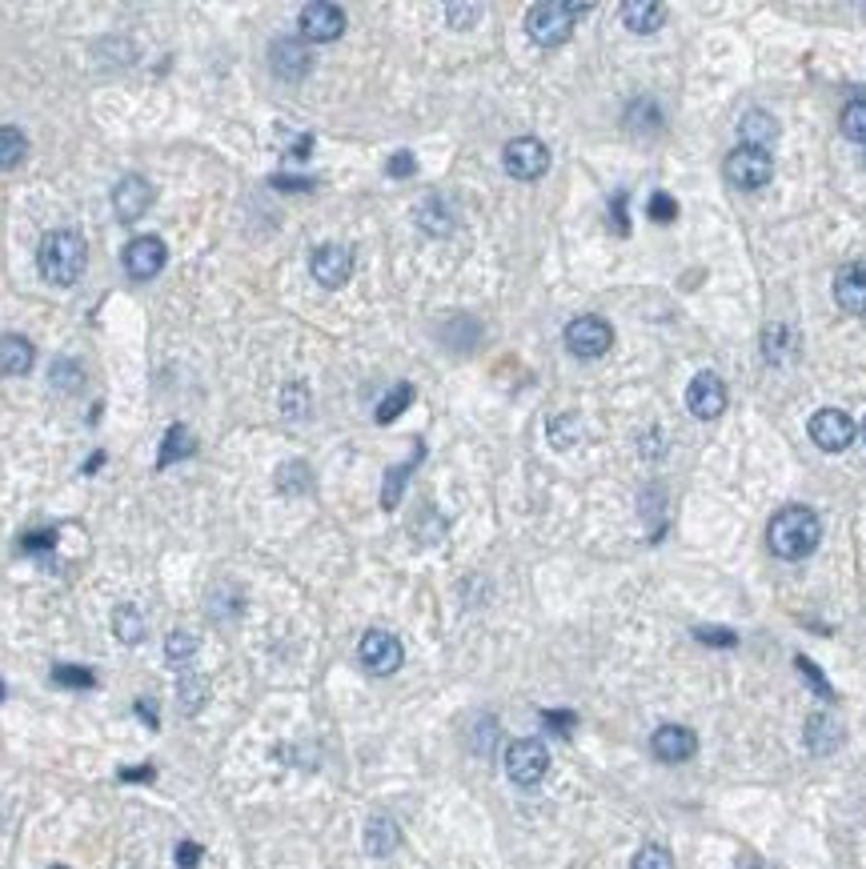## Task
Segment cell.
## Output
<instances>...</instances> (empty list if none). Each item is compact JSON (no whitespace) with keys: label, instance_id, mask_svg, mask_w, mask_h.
<instances>
[{"label":"cell","instance_id":"obj_1","mask_svg":"<svg viewBox=\"0 0 866 869\" xmlns=\"http://www.w3.org/2000/svg\"><path fill=\"white\" fill-rule=\"evenodd\" d=\"M767 541H770V553H775V557H782V562H802V557H811V553L819 550V541H822L819 513H814V509H807V506L778 509L775 518H770Z\"/></svg>","mask_w":866,"mask_h":869},{"label":"cell","instance_id":"obj_2","mask_svg":"<svg viewBox=\"0 0 866 869\" xmlns=\"http://www.w3.org/2000/svg\"><path fill=\"white\" fill-rule=\"evenodd\" d=\"M85 261H89L85 237L73 229L45 232V241L36 249V269H41V276H45L48 285H73L85 273Z\"/></svg>","mask_w":866,"mask_h":869},{"label":"cell","instance_id":"obj_3","mask_svg":"<svg viewBox=\"0 0 866 869\" xmlns=\"http://www.w3.org/2000/svg\"><path fill=\"white\" fill-rule=\"evenodd\" d=\"M589 12V4H562V0H542L526 12V33L542 48H562L574 36V21Z\"/></svg>","mask_w":866,"mask_h":869},{"label":"cell","instance_id":"obj_4","mask_svg":"<svg viewBox=\"0 0 866 869\" xmlns=\"http://www.w3.org/2000/svg\"><path fill=\"white\" fill-rule=\"evenodd\" d=\"M722 173H726V181H730L734 188H762L770 176H775V156L762 153V149H746V144H738V149L726 156Z\"/></svg>","mask_w":866,"mask_h":869},{"label":"cell","instance_id":"obj_5","mask_svg":"<svg viewBox=\"0 0 866 869\" xmlns=\"http://www.w3.org/2000/svg\"><path fill=\"white\" fill-rule=\"evenodd\" d=\"M550 770V753L538 738H518L506 749V773L513 785H538Z\"/></svg>","mask_w":866,"mask_h":869},{"label":"cell","instance_id":"obj_6","mask_svg":"<svg viewBox=\"0 0 866 869\" xmlns=\"http://www.w3.org/2000/svg\"><path fill=\"white\" fill-rule=\"evenodd\" d=\"M501 165H506V173L513 181H538V176L550 173V149L538 137H518V141L506 144Z\"/></svg>","mask_w":866,"mask_h":869},{"label":"cell","instance_id":"obj_7","mask_svg":"<svg viewBox=\"0 0 866 869\" xmlns=\"http://www.w3.org/2000/svg\"><path fill=\"white\" fill-rule=\"evenodd\" d=\"M357 658L366 665L369 673H378V677H389V673L401 670V661H405V650H401V641L386 629H369L361 645H357Z\"/></svg>","mask_w":866,"mask_h":869},{"label":"cell","instance_id":"obj_8","mask_svg":"<svg viewBox=\"0 0 866 869\" xmlns=\"http://www.w3.org/2000/svg\"><path fill=\"white\" fill-rule=\"evenodd\" d=\"M614 345V329L602 317H577L566 325V349L582 361H594L602 352H610Z\"/></svg>","mask_w":866,"mask_h":869},{"label":"cell","instance_id":"obj_9","mask_svg":"<svg viewBox=\"0 0 866 869\" xmlns=\"http://www.w3.org/2000/svg\"><path fill=\"white\" fill-rule=\"evenodd\" d=\"M855 421L846 417L843 409H822L811 417V441L819 445L822 453H843L851 449V441H855Z\"/></svg>","mask_w":866,"mask_h":869},{"label":"cell","instance_id":"obj_10","mask_svg":"<svg viewBox=\"0 0 866 869\" xmlns=\"http://www.w3.org/2000/svg\"><path fill=\"white\" fill-rule=\"evenodd\" d=\"M310 273L317 285L325 289H342L349 276H354V253L345 245H317L310 257Z\"/></svg>","mask_w":866,"mask_h":869},{"label":"cell","instance_id":"obj_11","mask_svg":"<svg viewBox=\"0 0 866 869\" xmlns=\"http://www.w3.org/2000/svg\"><path fill=\"white\" fill-rule=\"evenodd\" d=\"M345 33V12L329 0H313L301 9V36L313 44H329Z\"/></svg>","mask_w":866,"mask_h":869},{"label":"cell","instance_id":"obj_12","mask_svg":"<svg viewBox=\"0 0 866 869\" xmlns=\"http://www.w3.org/2000/svg\"><path fill=\"white\" fill-rule=\"evenodd\" d=\"M153 185L144 181V176L129 173L117 181V188H112V209H117V220H141L144 213H149V205H153Z\"/></svg>","mask_w":866,"mask_h":869},{"label":"cell","instance_id":"obj_13","mask_svg":"<svg viewBox=\"0 0 866 869\" xmlns=\"http://www.w3.org/2000/svg\"><path fill=\"white\" fill-rule=\"evenodd\" d=\"M165 261H169V249L161 237H137V241H129V249H125V269H129L133 281H153V276L165 269Z\"/></svg>","mask_w":866,"mask_h":869},{"label":"cell","instance_id":"obj_14","mask_svg":"<svg viewBox=\"0 0 866 869\" xmlns=\"http://www.w3.org/2000/svg\"><path fill=\"white\" fill-rule=\"evenodd\" d=\"M686 405L690 413L699 421H714L726 409V385H722V377L714 373H699L694 381H690L686 389Z\"/></svg>","mask_w":866,"mask_h":869},{"label":"cell","instance_id":"obj_15","mask_svg":"<svg viewBox=\"0 0 866 869\" xmlns=\"http://www.w3.org/2000/svg\"><path fill=\"white\" fill-rule=\"evenodd\" d=\"M650 749H654L658 761L678 765V761H690L699 753V738H694V729H686V726H658L654 738H650Z\"/></svg>","mask_w":866,"mask_h":869},{"label":"cell","instance_id":"obj_16","mask_svg":"<svg viewBox=\"0 0 866 869\" xmlns=\"http://www.w3.org/2000/svg\"><path fill=\"white\" fill-rule=\"evenodd\" d=\"M269 65H273V73H278L281 80H305V73L313 68V53L305 48L301 41H289V36H281V41H273V48H269Z\"/></svg>","mask_w":866,"mask_h":869},{"label":"cell","instance_id":"obj_17","mask_svg":"<svg viewBox=\"0 0 866 869\" xmlns=\"http://www.w3.org/2000/svg\"><path fill=\"white\" fill-rule=\"evenodd\" d=\"M834 301L838 308L855 313V317H866V264H846L834 276Z\"/></svg>","mask_w":866,"mask_h":869},{"label":"cell","instance_id":"obj_18","mask_svg":"<svg viewBox=\"0 0 866 869\" xmlns=\"http://www.w3.org/2000/svg\"><path fill=\"white\" fill-rule=\"evenodd\" d=\"M838 746H843V726H838V717L826 714V709L807 717V749H811V753L826 758V753H834Z\"/></svg>","mask_w":866,"mask_h":869},{"label":"cell","instance_id":"obj_19","mask_svg":"<svg viewBox=\"0 0 866 869\" xmlns=\"http://www.w3.org/2000/svg\"><path fill=\"white\" fill-rule=\"evenodd\" d=\"M623 24L630 33L646 36V33H658L662 21H667V4H658V0H626L623 9Z\"/></svg>","mask_w":866,"mask_h":869},{"label":"cell","instance_id":"obj_20","mask_svg":"<svg viewBox=\"0 0 866 869\" xmlns=\"http://www.w3.org/2000/svg\"><path fill=\"white\" fill-rule=\"evenodd\" d=\"M33 361H36L33 341H24L17 333L0 337V377H24L33 369Z\"/></svg>","mask_w":866,"mask_h":869},{"label":"cell","instance_id":"obj_21","mask_svg":"<svg viewBox=\"0 0 866 869\" xmlns=\"http://www.w3.org/2000/svg\"><path fill=\"white\" fill-rule=\"evenodd\" d=\"M738 137H743V144L746 149H762L767 153L770 144H775V137H778V124H775V117H767V112H746L743 121H738Z\"/></svg>","mask_w":866,"mask_h":869},{"label":"cell","instance_id":"obj_22","mask_svg":"<svg viewBox=\"0 0 866 869\" xmlns=\"http://www.w3.org/2000/svg\"><path fill=\"white\" fill-rule=\"evenodd\" d=\"M794 352H799V337H794L790 325H770V329L762 333V357H767L770 365L794 361Z\"/></svg>","mask_w":866,"mask_h":869},{"label":"cell","instance_id":"obj_23","mask_svg":"<svg viewBox=\"0 0 866 869\" xmlns=\"http://www.w3.org/2000/svg\"><path fill=\"white\" fill-rule=\"evenodd\" d=\"M398 841H401V834H398V826H393L389 817H369L366 849L374 854V858H389V854L398 849Z\"/></svg>","mask_w":866,"mask_h":869},{"label":"cell","instance_id":"obj_24","mask_svg":"<svg viewBox=\"0 0 866 869\" xmlns=\"http://www.w3.org/2000/svg\"><path fill=\"white\" fill-rule=\"evenodd\" d=\"M197 449V441H193V433L185 430V425H173L165 437V445H161V457H156V469H169L173 461H181V457H190V453Z\"/></svg>","mask_w":866,"mask_h":869},{"label":"cell","instance_id":"obj_25","mask_svg":"<svg viewBox=\"0 0 866 869\" xmlns=\"http://www.w3.org/2000/svg\"><path fill=\"white\" fill-rule=\"evenodd\" d=\"M422 457H425V445H418V453H413V461L393 465V474L386 477V489H381V506H386V509H398L401 489H405V481H410V474H413V465L422 461Z\"/></svg>","mask_w":866,"mask_h":869},{"label":"cell","instance_id":"obj_26","mask_svg":"<svg viewBox=\"0 0 866 869\" xmlns=\"http://www.w3.org/2000/svg\"><path fill=\"white\" fill-rule=\"evenodd\" d=\"M410 401H413V385H405V381H401V385L389 389V393L381 397L378 413H374V417H378V425H389V421H398L401 413L410 409Z\"/></svg>","mask_w":866,"mask_h":869},{"label":"cell","instance_id":"obj_27","mask_svg":"<svg viewBox=\"0 0 866 869\" xmlns=\"http://www.w3.org/2000/svg\"><path fill=\"white\" fill-rule=\"evenodd\" d=\"M24 149H29L24 132L12 129V124H0V169H17V165H21Z\"/></svg>","mask_w":866,"mask_h":869},{"label":"cell","instance_id":"obj_28","mask_svg":"<svg viewBox=\"0 0 866 869\" xmlns=\"http://www.w3.org/2000/svg\"><path fill=\"white\" fill-rule=\"evenodd\" d=\"M112 633H117L125 645H137V641L144 638V617L137 613L133 606H121L112 613Z\"/></svg>","mask_w":866,"mask_h":869},{"label":"cell","instance_id":"obj_29","mask_svg":"<svg viewBox=\"0 0 866 869\" xmlns=\"http://www.w3.org/2000/svg\"><path fill=\"white\" fill-rule=\"evenodd\" d=\"M278 489L281 493H310L313 489V477H310V465L305 461H289V465H281V474H278Z\"/></svg>","mask_w":866,"mask_h":869},{"label":"cell","instance_id":"obj_30","mask_svg":"<svg viewBox=\"0 0 866 869\" xmlns=\"http://www.w3.org/2000/svg\"><path fill=\"white\" fill-rule=\"evenodd\" d=\"M193 653H197V638L185 633V629H173L165 641V658L173 661V665H185V661H193Z\"/></svg>","mask_w":866,"mask_h":869},{"label":"cell","instance_id":"obj_31","mask_svg":"<svg viewBox=\"0 0 866 869\" xmlns=\"http://www.w3.org/2000/svg\"><path fill=\"white\" fill-rule=\"evenodd\" d=\"M53 682L68 685V689H93V685H97V673L85 670V665H56Z\"/></svg>","mask_w":866,"mask_h":869},{"label":"cell","instance_id":"obj_32","mask_svg":"<svg viewBox=\"0 0 866 869\" xmlns=\"http://www.w3.org/2000/svg\"><path fill=\"white\" fill-rule=\"evenodd\" d=\"M843 132L851 141H863L866 144V100H851L843 109Z\"/></svg>","mask_w":866,"mask_h":869},{"label":"cell","instance_id":"obj_33","mask_svg":"<svg viewBox=\"0 0 866 869\" xmlns=\"http://www.w3.org/2000/svg\"><path fill=\"white\" fill-rule=\"evenodd\" d=\"M630 869H674V858L662 846H642Z\"/></svg>","mask_w":866,"mask_h":869},{"label":"cell","instance_id":"obj_34","mask_svg":"<svg viewBox=\"0 0 866 869\" xmlns=\"http://www.w3.org/2000/svg\"><path fill=\"white\" fill-rule=\"evenodd\" d=\"M694 638H699L702 645H722V650L738 645V633H734V629H722V626H702V629H694Z\"/></svg>","mask_w":866,"mask_h":869},{"label":"cell","instance_id":"obj_35","mask_svg":"<svg viewBox=\"0 0 866 869\" xmlns=\"http://www.w3.org/2000/svg\"><path fill=\"white\" fill-rule=\"evenodd\" d=\"M794 665H799V673H802V677H807V682H811L814 689H819V697H826V702H834V689H831V685H826V677H822V673H819V665H814L811 658H794Z\"/></svg>","mask_w":866,"mask_h":869},{"label":"cell","instance_id":"obj_36","mask_svg":"<svg viewBox=\"0 0 866 869\" xmlns=\"http://www.w3.org/2000/svg\"><path fill=\"white\" fill-rule=\"evenodd\" d=\"M201 702H205V682L201 677H181V709H201Z\"/></svg>","mask_w":866,"mask_h":869},{"label":"cell","instance_id":"obj_37","mask_svg":"<svg viewBox=\"0 0 866 869\" xmlns=\"http://www.w3.org/2000/svg\"><path fill=\"white\" fill-rule=\"evenodd\" d=\"M56 545V529H33V533H24L21 537V550L24 553H45Z\"/></svg>","mask_w":866,"mask_h":869},{"label":"cell","instance_id":"obj_38","mask_svg":"<svg viewBox=\"0 0 866 869\" xmlns=\"http://www.w3.org/2000/svg\"><path fill=\"white\" fill-rule=\"evenodd\" d=\"M646 213L667 225V220L678 217V200L670 197V193H654V197H650V205H646Z\"/></svg>","mask_w":866,"mask_h":869},{"label":"cell","instance_id":"obj_39","mask_svg":"<svg viewBox=\"0 0 866 869\" xmlns=\"http://www.w3.org/2000/svg\"><path fill=\"white\" fill-rule=\"evenodd\" d=\"M445 17H450L454 29H469L481 17V4H445Z\"/></svg>","mask_w":866,"mask_h":869},{"label":"cell","instance_id":"obj_40","mask_svg":"<svg viewBox=\"0 0 866 869\" xmlns=\"http://www.w3.org/2000/svg\"><path fill=\"white\" fill-rule=\"evenodd\" d=\"M386 173H389V176H398V181H401V176H413V173H418V161H413L410 149H401V153L389 156Z\"/></svg>","mask_w":866,"mask_h":869},{"label":"cell","instance_id":"obj_41","mask_svg":"<svg viewBox=\"0 0 866 869\" xmlns=\"http://www.w3.org/2000/svg\"><path fill=\"white\" fill-rule=\"evenodd\" d=\"M542 721L550 729H554V734H562V738H570V729H574V721L577 717L574 714H566V709H545L542 714Z\"/></svg>","mask_w":866,"mask_h":869},{"label":"cell","instance_id":"obj_42","mask_svg":"<svg viewBox=\"0 0 866 869\" xmlns=\"http://www.w3.org/2000/svg\"><path fill=\"white\" fill-rule=\"evenodd\" d=\"M177 866L181 869H197L201 866V846H197V841H181V846H177Z\"/></svg>","mask_w":866,"mask_h":869},{"label":"cell","instance_id":"obj_43","mask_svg":"<svg viewBox=\"0 0 866 869\" xmlns=\"http://www.w3.org/2000/svg\"><path fill=\"white\" fill-rule=\"evenodd\" d=\"M610 220H614V229L623 232H630V225H626V193H618V197H614V205H610Z\"/></svg>","mask_w":866,"mask_h":869},{"label":"cell","instance_id":"obj_44","mask_svg":"<svg viewBox=\"0 0 866 869\" xmlns=\"http://www.w3.org/2000/svg\"><path fill=\"white\" fill-rule=\"evenodd\" d=\"M117 778H121V782H153L156 770H153V765H141V770H121Z\"/></svg>","mask_w":866,"mask_h":869},{"label":"cell","instance_id":"obj_45","mask_svg":"<svg viewBox=\"0 0 866 869\" xmlns=\"http://www.w3.org/2000/svg\"><path fill=\"white\" fill-rule=\"evenodd\" d=\"M137 714H141V721H144V726H153V729H156V705H149V702H137Z\"/></svg>","mask_w":866,"mask_h":869},{"label":"cell","instance_id":"obj_46","mask_svg":"<svg viewBox=\"0 0 866 869\" xmlns=\"http://www.w3.org/2000/svg\"><path fill=\"white\" fill-rule=\"evenodd\" d=\"M273 185L278 188H313L310 181H297V176H273Z\"/></svg>","mask_w":866,"mask_h":869},{"label":"cell","instance_id":"obj_47","mask_svg":"<svg viewBox=\"0 0 866 869\" xmlns=\"http://www.w3.org/2000/svg\"><path fill=\"white\" fill-rule=\"evenodd\" d=\"M105 461V453H97V457H93V461H85V474H97V465Z\"/></svg>","mask_w":866,"mask_h":869},{"label":"cell","instance_id":"obj_48","mask_svg":"<svg viewBox=\"0 0 866 869\" xmlns=\"http://www.w3.org/2000/svg\"><path fill=\"white\" fill-rule=\"evenodd\" d=\"M0 702H4V682H0Z\"/></svg>","mask_w":866,"mask_h":869},{"label":"cell","instance_id":"obj_49","mask_svg":"<svg viewBox=\"0 0 866 869\" xmlns=\"http://www.w3.org/2000/svg\"><path fill=\"white\" fill-rule=\"evenodd\" d=\"M863 441H866V421H863Z\"/></svg>","mask_w":866,"mask_h":869},{"label":"cell","instance_id":"obj_50","mask_svg":"<svg viewBox=\"0 0 866 869\" xmlns=\"http://www.w3.org/2000/svg\"><path fill=\"white\" fill-rule=\"evenodd\" d=\"M48 869H68V866H48Z\"/></svg>","mask_w":866,"mask_h":869}]
</instances>
